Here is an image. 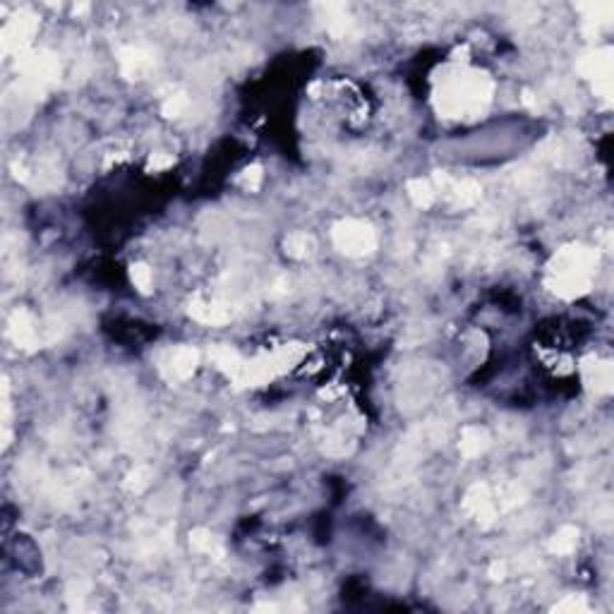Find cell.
<instances>
[{
	"label": "cell",
	"instance_id": "obj_21",
	"mask_svg": "<svg viewBox=\"0 0 614 614\" xmlns=\"http://www.w3.org/2000/svg\"><path fill=\"white\" fill-rule=\"evenodd\" d=\"M240 182L247 187V190H257L259 182H262V168H259V166H250L245 173H242Z\"/></svg>",
	"mask_w": 614,
	"mask_h": 614
},
{
	"label": "cell",
	"instance_id": "obj_16",
	"mask_svg": "<svg viewBox=\"0 0 614 614\" xmlns=\"http://www.w3.org/2000/svg\"><path fill=\"white\" fill-rule=\"evenodd\" d=\"M130 278H132V283H135L137 288L142 290V293H149L151 283H154V276H151V269H149L147 264H132Z\"/></svg>",
	"mask_w": 614,
	"mask_h": 614
},
{
	"label": "cell",
	"instance_id": "obj_12",
	"mask_svg": "<svg viewBox=\"0 0 614 614\" xmlns=\"http://www.w3.org/2000/svg\"><path fill=\"white\" fill-rule=\"evenodd\" d=\"M576 545H579V531H576L574 526H564L562 531L552 538L550 550L555 552V555H571V552L576 550Z\"/></svg>",
	"mask_w": 614,
	"mask_h": 614
},
{
	"label": "cell",
	"instance_id": "obj_18",
	"mask_svg": "<svg viewBox=\"0 0 614 614\" xmlns=\"http://www.w3.org/2000/svg\"><path fill=\"white\" fill-rule=\"evenodd\" d=\"M555 612H567V614H581L588 612V603L583 595H567L562 603L555 605Z\"/></svg>",
	"mask_w": 614,
	"mask_h": 614
},
{
	"label": "cell",
	"instance_id": "obj_9",
	"mask_svg": "<svg viewBox=\"0 0 614 614\" xmlns=\"http://www.w3.org/2000/svg\"><path fill=\"white\" fill-rule=\"evenodd\" d=\"M190 314L202 324H223V321L230 319L233 312L226 305H218V302H192Z\"/></svg>",
	"mask_w": 614,
	"mask_h": 614
},
{
	"label": "cell",
	"instance_id": "obj_17",
	"mask_svg": "<svg viewBox=\"0 0 614 614\" xmlns=\"http://www.w3.org/2000/svg\"><path fill=\"white\" fill-rule=\"evenodd\" d=\"M190 545L194 547V550L199 552H218V545L214 540V535H211L209 531H204V528H199V531H192L190 535Z\"/></svg>",
	"mask_w": 614,
	"mask_h": 614
},
{
	"label": "cell",
	"instance_id": "obj_1",
	"mask_svg": "<svg viewBox=\"0 0 614 614\" xmlns=\"http://www.w3.org/2000/svg\"><path fill=\"white\" fill-rule=\"evenodd\" d=\"M598 254L588 247H564L550 266V288L562 297H579L591 290Z\"/></svg>",
	"mask_w": 614,
	"mask_h": 614
},
{
	"label": "cell",
	"instance_id": "obj_14",
	"mask_svg": "<svg viewBox=\"0 0 614 614\" xmlns=\"http://www.w3.org/2000/svg\"><path fill=\"white\" fill-rule=\"evenodd\" d=\"M408 192H411L413 202H415L418 206H430L435 202V190L430 187L427 180H411Z\"/></svg>",
	"mask_w": 614,
	"mask_h": 614
},
{
	"label": "cell",
	"instance_id": "obj_3",
	"mask_svg": "<svg viewBox=\"0 0 614 614\" xmlns=\"http://www.w3.org/2000/svg\"><path fill=\"white\" fill-rule=\"evenodd\" d=\"M333 242L341 252L360 257V254H370L377 247V235L365 221L348 218V221H341L333 228Z\"/></svg>",
	"mask_w": 614,
	"mask_h": 614
},
{
	"label": "cell",
	"instance_id": "obj_19",
	"mask_svg": "<svg viewBox=\"0 0 614 614\" xmlns=\"http://www.w3.org/2000/svg\"><path fill=\"white\" fill-rule=\"evenodd\" d=\"M456 199H459V204H466V206L478 202V199H480V187L473 180L461 182V185H456Z\"/></svg>",
	"mask_w": 614,
	"mask_h": 614
},
{
	"label": "cell",
	"instance_id": "obj_2",
	"mask_svg": "<svg viewBox=\"0 0 614 614\" xmlns=\"http://www.w3.org/2000/svg\"><path fill=\"white\" fill-rule=\"evenodd\" d=\"M492 84L480 75H456L444 84L439 94V108L447 115H464L480 111L490 101Z\"/></svg>",
	"mask_w": 614,
	"mask_h": 614
},
{
	"label": "cell",
	"instance_id": "obj_11",
	"mask_svg": "<svg viewBox=\"0 0 614 614\" xmlns=\"http://www.w3.org/2000/svg\"><path fill=\"white\" fill-rule=\"evenodd\" d=\"M488 432L480 427H466L464 430V439H461V451L466 456H478L488 449Z\"/></svg>",
	"mask_w": 614,
	"mask_h": 614
},
{
	"label": "cell",
	"instance_id": "obj_23",
	"mask_svg": "<svg viewBox=\"0 0 614 614\" xmlns=\"http://www.w3.org/2000/svg\"><path fill=\"white\" fill-rule=\"evenodd\" d=\"M490 574H492V579H504V574H507V564H495Z\"/></svg>",
	"mask_w": 614,
	"mask_h": 614
},
{
	"label": "cell",
	"instance_id": "obj_20",
	"mask_svg": "<svg viewBox=\"0 0 614 614\" xmlns=\"http://www.w3.org/2000/svg\"><path fill=\"white\" fill-rule=\"evenodd\" d=\"M149 480H151V471H149V468H144V466L142 468H135V471H132L130 476H127L125 488L132 490V492H142L149 485Z\"/></svg>",
	"mask_w": 614,
	"mask_h": 614
},
{
	"label": "cell",
	"instance_id": "obj_13",
	"mask_svg": "<svg viewBox=\"0 0 614 614\" xmlns=\"http://www.w3.org/2000/svg\"><path fill=\"white\" fill-rule=\"evenodd\" d=\"M312 250H314L312 235H307V233H293V235H288V238H285V252H288L290 257L302 259V257H307V254L312 252Z\"/></svg>",
	"mask_w": 614,
	"mask_h": 614
},
{
	"label": "cell",
	"instance_id": "obj_5",
	"mask_svg": "<svg viewBox=\"0 0 614 614\" xmlns=\"http://www.w3.org/2000/svg\"><path fill=\"white\" fill-rule=\"evenodd\" d=\"M197 350L194 348H187V346H180L168 353V358L163 360V372H166L168 379H187L194 367H197Z\"/></svg>",
	"mask_w": 614,
	"mask_h": 614
},
{
	"label": "cell",
	"instance_id": "obj_6",
	"mask_svg": "<svg viewBox=\"0 0 614 614\" xmlns=\"http://www.w3.org/2000/svg\"><path fill=\"white\" fill-rule=\"evenodd\" d=\"M583 379L593 389L595 394H610L612 391V362L610 360H588L583 365Z\"/></svg>",
	"mask_w": 614,
	"mask_h": 614
},
{
	"label": "cell",
	"instance_id": "obj_10",
	"mask_svg": "<svg viewBox=\"0 0 614 614\" xmlns=\"http://www.w3.org/2000/svg\"><path fill=\"white\" fill-rule=\"evenodd\" d=\"M36 29V22L32 20V17H20V20H15L10 24L8 29H5V48H17V46H24L29 39H32Z\"/></svg>",
	"mask_w": 614,
	"mask_h": 614
},
{
	"label": "cell",
	"instance_id": "obj_4",
	"mask_svg": "<svg viewBox=\"0 0 614 614\" xmlns=\"http://www.w3.org/2000/svg\"><path fill=\"white\" fill-rule=\"evenodd\" d=\"M579 72L588 80H595V89L610 99V75H612V51L610 48H603V51L588 53V56L581 58L579 63Z\"/></svg>",
	"mask_w": 614,
	"mask_h": 614
},
{
	"label": "cell",
	"instance_id": "obj_15",
	"mask_svg": "<svg viewBox=\"0 0 614 614\" xmlns=\"http://www.w3.org/2000/svg\"><path fill=\"white\" fill-rule=\"evenodd\" d=\"M187 108H190V99H187L185 94H173V96H168V99L163 101L161 111H163L166 118H178V115H182L187 111Z\"/></svg>",
	"mask_w": 614,
	"mask_h": 614
},
{
	"label": "cell",
	"instance_id": "obj_7",
	"mask_svg": "<svg viewBox=\"0 0 614 614\" xmlns=\"http://www.w3.org/2000/svg\"><path fill=\"white\" fill-rule=\"evenodd\" d=\"M118 60H120V70H123V75L130 77V80L142 77L144 72H149L151 65H154V58H151L147 51H142V48H123Z\"/></svg>",
	"mask_w": 614,
	"mask_h": 614
},
{
	"label": "cell",
	"instance_id": "obj_8",
	"mask_svg": "<svg viewBox=\"0 0 614 614\" xmlns=\"http://www.w3.org/2000/svg\"><path fill=\"white\" fill-rule=\"evenodd\" d=\"M10 333L12 338H15V343L22 346V348H32V346H36V338H39V331H36L34 326L32 314L24 312V309L15 312V317L10 321Z\"/></svg>",
	"mask_w": 614,
	"mask_h": 614
},
{
	"label": "cell",
	"instance_id": "obj_22",
	"mask_svg": "<svg viewBox=\"0 0 614 614\" xmlns=\"http://www.w3.org/2000/svg\"><path fill=\"white\" fill-rule=\"evenodd\" d=\"M149 166L154 168V171H159V168H166V166H173V159L171 156H163V154H154L149 161Z\"/></svg>",
	"mask_w": 614,
	"mask_h": 614
}]
</instances>
